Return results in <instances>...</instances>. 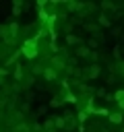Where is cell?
<instances>
[{"instance_id":"6da1fadb","label":"cell","mask_w":124,"mask_h":132,"mask_svg":"<svg viewBox=\"0 0 124 132\" xmlns=\"http://www.w3.org/2000/svg\"><path fill=\"white\" fill-rule=\"evenodd\" d=\"M21 56L25 58V60H35L37 58V54H39V41L35 39V37H27L23 43H21Z\"/></svg>"},{"instance_id":"7a4b0ae2","label":"cell","mask_w":124,"mask_h":132,"mask_svg":"<svg viewBox=\"0 0 124 132\" xmlns=\"http://www.w3.org/2000/svg\"><path fill=\"white\" fill-rule=\"evenodd\" d=\"M99 74H101V66H99V64H89V66L85 68V72H83V76H85V78H91V80L97 78Z\"/></svg>"},{"instance_id":"3957f363","label":"cell","mask_w":124,"mask_h":132,"mask_svg":"<svg viewBox=\"0 0 124 132\" xmlns=\"http://www.w3.org/2000/svg\"><path fill=\"white\" fill-rule=\"evenodd\" d=\"M12 68H14V70H12V78H14V82H19V85H21V82L25 80V68H23V64H21V62H17Z\"/></svg>"},{"instance_id":"277c9868","label":"cell","mask_w":124,"mask_h":132,"mask_svg":"<svg viewBox=\"0 0 124 132\" xmlns=\"http://www.w3.org/2000/svg\"><path fill=\"white\" fill-rule=\"evenodd\" d=\"M41 78H43L45 82H54V80L58 78V72H56V70H54L50 64H48V66L43 68V74H41Z\"/></svg>"},{"instance_id":"5b68a950","label":"cell","mask_w":124,"mask_h":132,"mask_svg":"<svg viewBox=\"0 0 124 132\" xmlns=\"http://www.w3.org/2000/svg\"><path fill=\"white\" fill-rule=\"evenodd\" d=\"M8 33H10V39H17L21 33V25L17 21H8Z\"/></svg>"},{"instance_id":"8992f818","label":"cell","mask_w":124,"mask_h":132,"mask_svg":"<svg viewBox=\"0 0 124 132\" xmlns=\"http://www.w3.org/2000/svg\"><path fill=\"white\" fill-rule=\"evenodd\" d=\"M89 54H91V50L83 43H79V47L74 50V58H89Z\"/></svg>"},{"instance_id":"52a82bcc","label":"cell","mask_w":124,"mask_h":132,"mask_svg":"<svg viewBox=\"0 0 124 132\" xmlns=\"http://www.w3.org/2000/svg\"><path fill=\"white\" fill-rule=\"evenodd\" d=\"M107 120H110V124H122L124 122V113L122 111H112L107 116Z\"/></svg>"},{"instance_id":"ba28073f","label":"cell","mask_w":124,"mask_h":132,"mask_svg":"<svg viewBox=\"0 0 124 132\" xmlns=\"http://www.w3.org/2000/svg\"><path fill=\"white\" fill-rule=\"evenodd\" d=\"M23 0H12V16H21L23 14Z\"/></svg>"},{"instance_id":"9c48e42d","label":"cell","mask_w":124,"mask_h":132,"mask_svg":"<svg viewBox=\"0 0 124 132\" xmlns=\"http://www.w3.org/2000/svg\"><path fill=\"white\" fill-rule=\"evenodd\" d=\"M41 128H43V132H56L54 118H48V120H43V122H41Z\"/></svg>"},{"instance_id":"30bf717a","label":"cell","mask_w":124,"mask_h":132,"mask_svg":"<svg viewBox=\"0 0 124 132\" xmlns=\"http://www.w3.org/2000/svg\"><path fill=\"white\" fill-rule=\"evenodd\" d=\"M97 25H99V27H112V21H110V16H107L105 12H101V14L97 16Z\"/></svg>"},{"instance_id":"8fae6325","label":"cell","mask_w":124,"mask_h":132,"mask_svg":"<svg viewBox=\"0 0 124 132\" xmlns=\"http://www.w3.org/2000/svg\"><path fill=\"white\" fill-rule=\"evenodd\" d=\"M99 43H101V41H99V39H97V37H89V39H87V43H85V45H87V47H89V50H91V52H97V47H99Z\"/></svg>"},{"instance_id":"7c38bea8","label":"cell","mask_w":124,"mask_h":132,"mask_svg":"<svg viewBox=\"0 0 124 132\" xmlns=\"http://www.w3.org/2000/svg\"><path fill=\"white\" fill-rule=\"evenodd\" d=\"M64 103H74L76 105V101H79V97H76V93H70V91H64Z\"/></svg>"},{"instance_id":"4fadbf2b","label":"cell","mask_w":124,"mask_h":132,"mask_svg":"<svg viewBox=\"0 0 124 132\" xmlns=\"http://www.w3.org/2000/svg\"><path fill=\"white\" fill-rule=\"evenodd\" d=\"M60 105H64V97H62V95L52 97V101L48 103V107H60Z\"/></svg>"},{"instance_id":"5bb4252c","label":"cell","mask_w":124,"mask_h":132,"mask_svg":"<svg viewBox=\"0 0 124 132\" xmlns=\"http://www.w3.org/2000/svg\"><path fill=\"white\" fill-rule=\"evenodd\" d=\"M52 118H54V126H56V130H64V128H66V122H64L62 116H52Z\"/></svg>"},{"instance_id":"9a60e30c","label":"cell","mask_w":124,"mask_h":132,"mask_svg":"<svg viewBox=\"0 0 124 132\" xmlns=\"http://www.w3.org/2000/svg\"><path fill=\"white\" fill-rule=\"evenodd\" d=\"M99 8H101L103 12H110V10H116V4H114V2H110V0H103V2L99 4Z\"/></svg>"},{"instance_id":"2e32d148","label":"cell","mask_w":124,"mask_h":132,"mask_svg":"<svg viewBox=\"0 0 124 132\" xmlns=\"http://www.w3.org/2000/svg\"><path fill=\"white\" fill-rule=\"evenodd\" d=\"M21 85H23V89H31V87L35 85V76H33V74H27V76H25V80H23Z\"/></svg>"},{"instance_id":"e0dca14e","label":"cell","mask_w":124,"mask_h":132,"mask_svg":"<svg viewBox=\"0 0 124 132\" xmlns=\"http://www.w3.org/2000/svg\"><path fill=\"white\" fill-rule=\"evenodd\" d=\"M112 72H114L116 76H124V60H120V62L116 64V68H112Z\"/></svg>"},{"instance_id":"ac0fdd59","label":"cell","mask_w":124,"mask_h":132,"mask_svg":"<svg viewBox=\"0 0 124 132\" xmlns=\"http://www.w3.org/2000/svg\"><path fill=\"white\" fill-rule=\"evenodd\" d=\"M43 64H35V66H31V74L33 76H39V74H43Z\"/></svg>"},{"instance_id":"d6986e66","label":"cell","mask_w":124,"mask_h":132,"mask_svg":"<svg viewBox=\"0 0 124 132\" xmlns=\"http://www.w3.org/2000/svg\"><path fill=\"white\" fill-rule=\"evenodd\" d=\"M66 43H68V45H76V43H81V41H79V37H76L74 33H70V35H66Z\"/></svg>"},{"instance_id":"ffe728a7","label":"cell","mask_w":124,"mask_h":132,"mask_svg":"<svg viewBox=\"0 0 124 132\" xmlns=\"http://www.w3.org/2000/svg\"><path fill=\"white\" fill-rule=\"evenodd\" d=\"M62 31H64V35H70L72 33V21H66L64 27H62Z\"/></svg>"},{"instance_id":"44dd1931","label":"cell","mask_w":124,"mask_h":132,"mask_svg":"<svg viewBox=\"0 0 124 132\" xmlns=\"http://www.w3.org/2000/svg\"><path fill=\"white\" fill-rule=\"evenodd\" d=\"M97 60H99V54H97V52H91V54H89V62H91V64H97Z\"/></svg>"},{"instance_id":"7402d4cb","label":"cell","mask_w":124,"mask_h":132,"mask_svg":"<svg viewBox=\"0 0 124 132\" xmlns=\"http://www.w3.org/2000/svg\"><path fill=\"white\" fill-rule=\"evenodd\" d=\"M114 99H116V101H124V89L116 91V93H114Z\"/></svg>"},{"instance_id":"603a6c76","label":"cell","mask_w":124,"mask_h":132,"mask_svg":"<svg viewBox=\"0 0 124 132\" xmlns=\"http://www.w3.org/2000/svg\"><path fill=\"white\" fill-rule=\"evenodd\" d=\"M97 97H101V99H105V97H107V91H105V87H99V89H97Z\"/></svg>"},{"instance_id":"cb8c5ba5","label":"cell","mask_w":124,"mask_h":132,"mask_svg":"<svg viewBox=\"0 0 124 132\" xmlns=\"http://www.w3.org/2000/svg\"><path fill=\"white\" fill-rule=\"evenodd\" d=\"M76 120H79L81 124H83V122H87V111H79V113H76Z\"/></svg>"},{"instance_id":"d4e9b609","label":"cell","mask_w":124,"mask_h":132,"mask_svg":"<svg viewBox=\"0 0 124 132\" xmlns=\"http://www.w3.org/2000/svg\"><path fill=\"white\" fill-rule=\"evenodd\" d=\"M45 111H48V105H39L37 107V116H43Z\"/></svg>"},{"instance_id":"484cf974","label":"cell","mask_w":124,"mask_h":132,"mask_svg":"<svg viewBox=\"0 0 124 132\" xmlns=\"http://www.w3.org/2000/svg\"><path fill=\"white\" fill-rule=\"evenodd\" d=\"M25 99H27V103H29V101H33V99H35V93H33V91H29V93L25 95Z\"/></svg>"},{"instance_id":"4316f807","label":"cell","mask_w":124,"mask_h":132,"mask_svg":"<svg viewBox=\"0 0 124 132\" xmlns=\"http://www.w3.org/2000/svg\"><path fill=\"white\" fill-rule=\"evenodd\" d=\"M120 33H122V29H120V27H114V29H112V35H116V37H118Z\"/></svg>"},{"instance_id":"83f0119b","label":"cell","mask_w":124,"mask_h":132,"mask_svg":"<svg viewBox=\"0 0 124 132\" xmlns=\"http://www.w3.org/2000/svg\"><path fill=\"white\" fill-rule=\"evenodd\" d=\"M29 107H31V105H29L27 101H25V103H21V111H29Z\"/></svg>"},{"instance_id":"f1b7e54d","label":"cell","mask_w":124,"mask_h":132,"mask_svg":"<svg viewBox=\"0 0 124 132\" xmlns=\"http://www.w3.org/2000/svg\"><path fill=\"white\" fill-rule=\"evenodd\" d=\"M2 87H6V82H4V76H0V89Z\"/></svg>"},{"instance_id":"f546056e","label":"cell","mask_w":124,"mask_h":132,"mask_svg":"<svg viewBox=\"0 0 124 132\" xmlns=\"http://www.w3.org/2000/svg\"><path fill=\"white\" fill-rule=\"evenodd\" d=\"M101 132H110V130H107V128H103V130H101Z\"/></svg>"},{"instance_id":"4dcf8cb0","label":"cell","mask_w":124,"mask_h":132,"mask_svg":"<svg viewBox=\"0 0 124 132\" xmlns=\"http://www.w3.org/2000/svg\"><path fill=\"white\" fill-rule=\"evenodd\" d=\"M120 132H124V126H122V130H120Z\"/></svg>"}]
</instances>
